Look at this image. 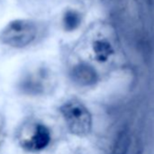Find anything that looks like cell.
<instances>
[{
	"label": "cell",
	"instance_id": "obj_4",
	"mask_svg": "<svg viewBox=\"0 0 154 154\" xmlns=\"http://www.w3.org/2000/svg\"><path fill=\"white\" fill-rule=\"evenodd\" d=\"M72 79L74 83L82 86H90L96 83V71L89 64L79 63L75 65L71 72Z\"/></svg>",
	"mask_w": 154,
	"mask_h": 154
},
{
	"label": "cell",
	"instance_id": "obj_1",
	"mask_svg": "<svg viewBox=\"0 0 154 154\" xmlns=\"http://www.w3.org/2000/svg\"><path fill=\"white\" fill-rule=\"evenodd\" d=\"M37 35V27L33 21L17 19L10 22L0 33V41L15 48L30 45Z\"/></svg>",
	"mask_w": 154,
	"mask_h": 154
},
{
	"label": "cell",
	"instance_id": "obj_5",
	"mask_svg": "<svg viewBox=\"0 0 154 154\" xmlns=\"http://www.w3.org/2000/svg\"><path fill=\"white\" fill-rule=\"evenodd\" d=\"M94 53L97 61L106 62L113 54V49L110 43L105 40H97L94 43Z\"/></svg>",
	"mask_w": 154,
	"mask_h": 154
},
{
	"label": "cell",
	"instance_id": "obj_3",
	"mask_svg": "<svg viewBox=\"0 0 154 154\" xmlns=\"http://www.w3.org/2000/svg\"><path fill=\"white\" fill-rule=\"evenodd\" d=\"M51 142V132L44 124H37L31 137L24 142V147L30 151H40Z\"/></svg>",
	"mask_w": 154,
	"mask_h": 154
},
{
	"label": "cell",
	"instance_id": "obj_2",
	"mask_svg": "<svg viewBox=\"0 0 154 154\" xmlns=\"http://www.w3.org/2000/svg\"><path fill=\"white\" fill-rule=\"evenodd\" d=\"M61 113L72 133L85 136L90 132L93 124L92 115L80 102L70 101L65 103L61 107Z\"/></svg>",
	"mask_w": 154,
	"mask_h": 154
},
{
	"label": "cell",
	"instance_id": "obj_6",
	"mask_svg": "<svg viewBox=\"0 0 154 154\" xmlns=\"http://www.w3.org/2000/svg\"><path fill=\"white\" fill-rule=\"evenodd\" d=\"M81 25V16L74 10H68L64 13L63 17V26L68 32L73 31Z\"/></svg>",
	"mask_w": 154,
	"mask_h": 154
}]
</instances>
